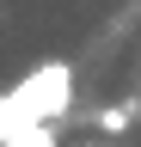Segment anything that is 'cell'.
Instances as JSON below:
<instances>
[{
    "instance_id": "3957f363",
    "label": "cell",
    "mask_w": 141,
    "mask_h": 147,
    "mask_svg": "<svg viewBox=\"0 0 141 147\" xmlns=\"http://www.w3.org/2000/svg\"><path fill=\"white\" fill-rule=\"evenodd\" d=\"M25 129V110H19V98H12V92H0V141H12Z\"/></svg>"
},
{
    "instance_id": "277c9868",
    "label": "cell",
    "mask_w": 141,
    "mask_h": 147,
    "mask_svg": "<svg viewBox=\"0 0 141 147\" xmlns=\"http://www.w3.org/2000/svg\"><path fill=\"white\" fill-rule=\"evenodd\" d=\"M104 147H111V141H104Z\"/></svg>"
},
{
    "instance_id": "6da1fadb",
    "label": "cell",
    "mask_w": 141,
    "mask_h": 147,
    "mask_svg": "<svg viewBox=\"0 0 141 147\" xmlns=\"http://www.w3.org/2000/svg\"><path fill=\"white\" fill-rule=\"evenodd\" d=\"M12 98H19L25 123H67L74 117V67L67 61H37L12 86Z\"/></svg>"
},
{
    "instance_id": "7a4b0ae2",
    "label": "cell",
    "mask_w": 141,
    "mask_h": 147,
    "mask_svg": "<svg viewBox=\"0 0 141 147\" xmlns=\"http://www.w3.org/2000/svg\"><path fill=\"white\" fill-rule=\"evenodd\" d=\"M135 117H141V98H117V104L92 110V123L104 129V135H129V129H135Z\"/></svg>"
}]
</instances>
